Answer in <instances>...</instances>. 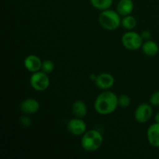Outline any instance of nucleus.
<instances>
[{"label":"nucleus","instance_id":"obj_18","mask_svg":"<svg viewBox=\"0 0 159 159\" xmlns=\"http://www.w3.org/2000/svg\"><path fill=\"white\" fill-rule=\"evenodd\" d=\"M118 103L121 107H127L130 104V99L128 95L122 94L118 97Z\"/></svg>","mask_w":159,"mask_h":159},{"label":"nucleus","instance_id":"obj_10","mask_svg":"<svg viewBox=\"0 0 159 159\" xmlns=\"http://www.w3.org/2000/svg\"><path fill=\"white\" fill-rule=\"evenodd\" d=\"M42 62L43 61L38 56L30 54L25 58L24 66L27 71L34 73L41 70Z\"/></svg>","mask_w":159,"mask_h":159},{"label":"nucleus","instance_id":"obj_17","mask_svg":"<svg viewBox=\"0 0 159 159\" xmlns=\"http://www.w3.org/2000/svg\"><path fill=\"white\" fill-rule=\"evenodd\" d=\"M54 67H55V65H54V61H52L51 60H49V59H46V60H44L42 62L41 71L43 72L46 73V74L49 75L54 71Z\"/></svg>","mask_w":159,"mask_h":159},{"label":"nucleus","instance_id":"obj_14","mask_svg":"<svg viewBox=\"0 0 159 159\" xmlns=\"http://www.w3.org/2000/svg\"><path fill=\"white\" fill-rule=\"evenodd\" d=\"M142 51L145 55L148 57H154L157 55L159 51L158 45L153 40H146L142 44Z\"/></svg>","mask_w":159,"mask_h":159},{"label":"nucleus","instance_id":"obj_15","mask_svg":"<svg viewBox=\"0 0 159 159\" xmlns=\"http://www.w3.org/2000/svg\"><path fill=\"white\" fill-rule=\"evenodd\" d=\"M137 23L138 22H137L136 18L131 15L124 16V18L121 20V26L128 30L134 29L137 26Z\"/></svg>","mask_w":159,"mask_h":159},{"label":"nucleus","instance_id":"obj_2","mask_svg":"<svg viewBox=\"0 0 159 159\" xmlns=\"http://www.w3.org/2000/svg\"><path fill=\"white\" fill-rule=\"evenodd\" d=\"M103 142V138L99 131L90 130L82 135L81 144L85 152H93L100 148Z\"/></svg>","mask_w":159,"mask_h":159},{"label":"nucleus","instance_id":"obj_11","mask_svg":"<svg viewBox=\"0 0 159 159\" xmlns=\"http://www.w3.org/2000/svg\"><path fill=\"white\" fill-rule=\"evenodd\" d=\"M147 138L149 144L154 148H159V124H152L147 130Z\"/></svg>","mask_w":159,"mask_h":159},{"label":"nucleus","instance_id":"obj_3","mask_svg":"<svg viewBox=\"0 0 159 159\" xmlns=\"http://www.w3.org/2000/svg\"><path fill=\"white\" fill-rule=\"evenodd\" d=\"M117 11L106 9L101 12L99 16V23L107 30L113 31L118 29L121 25V19Z\"/></svg>","mask_w":159,"mask_h":159},{"label":"nucleus","instance_id":"obj_1","mask_svg":"<svg viewBox=\"0 0 159 159\" xmlns=\"http://www.w3.org/2000/svg\"><path fill=\"white\" fill-rule=\"evenodd\" d=\"M118 106V97L115 93L110 91L100 93L96 98L94 104L96 111L101 115H108L113 113Z\"/></svg>","mask_w":159,"mask_h":159},{"label":"nucleus","instance_id":"obj_12","mask_svg":"<svg viewBox=\"0 0 159 159\" xmlns=\"http://www.w3.org/2000/svg\"><path fill=\"white\" fill-rule=\"evenodd\" d=\"M134 5L132 0H120L116 6V11L122 16H126L131 14Z\"/></svg>","mask_w":159,"mask_h":159},{"label":"nucleus","instance_id":"obj_23","mask_svg":"<svg viewBox=\"0 0 159 159\" xmlns=\"http://www.w3.org/2000/svg\"><path fill=\"white\" fill-rule=\"evenodd\" d=\"M96 77H97V76L96 75H90V76H89V78H90V79H91L92 81H96Z\"/></svg>","mask_w":159,"mask_h":159},{"label":"nucleus","instance_id":"obj_13","mask_svg":"<svg viewBox=\"0 0 159 159\" xmlns=\"http://www.w3.org/2000/svg\"><path fill=\"white\" fill-rule=\"evenodd\" d=\"M71 111L73 115L77 118H83L86 116L88 109L85 102L82 100H77L73 102L71 107Z\"/></svg>","mask_w":159,"mask_h":159},{"label":"nucleus","instance_id":"obj_20","mask_svg":"<svg viewBox=\"0 0 159 159\" xmlns=\"http://www.w3.org/2000/svg\"><path fill=\"white\" fill-rule=\"evenodd\" d=\"M20 122L23 127H29V126L31 125V120L30 118L28 116H26V115H23L20 118Z\"/></svg>","mask_w":159,"mask_h":159},{"label":"nucleus","instance_id":"obj_6","mask_svg":"<svg viewBox=\"0 0 159 159\" xmlns=\"http://www.w3.org/2000/svg\"><path fill=\"white\" fill-rule=\"evenodd\" d=\"M153 114V110L150 104L141 103L138 106L134 113V118L140 124H145L152 117Z\"/></svg>","mask_w":159,"mask_h":159},{"label":"nucleus","instance_id":"obj_5","mask_svg":"<svg viewBox=\"0 0 159 159\" xmlns=\"http://www.w3.org/2000/svg\"><path fill=\"white\" fill-rule=\"evenodd\" d=\"M30 84L31 87L36 91H45L50 85V79L48 75L42 71L33 73L30 79Z\"/></svg>","mask_w":159,"mask_h":159},{"label":"nucleus","instance_id":"obj_21","mask_svg":"<svg viewBox=\"0 0 159 159\" xmlns=\"http://www.w3.org/2000/svg\"><path fill=\"white\" fill-rule=\"evenodd\" d=\"M141 37H142L143 40H148L151 37V33L150 31L148 30H144L141 34Z\"/></svg>","mask_w":159,"mask_h":159},{"label":"nucleus","instance_id":"obj_8","mask_svg":"<svg viewBox=\"0 0 159 159\" xmlns=\"http://www.w3.org/2000/svg\"><path fill=\"white\" fill-rule=\"evenodd\" d=\"M96 85L100 89L107 90L112 88L114 85V77L110 73H102L96 77Z\"/></svg>","mask_w":159,"mask_h":159},{"label":"nucleus","instance_id":"obj_19","mask_svg":"<svg viewBox=\"0 0 159 159\" xmlns=\"http://www.w3.org/2000/svg\"><path fill=\"white\" fill-rule=\"evenodd\" d=\"M150 103L151 105L155 106V107H158L159 106V90L155 91V93H152L150 97Z\"/></svg>","mask_w":159,"mask_h":159},{"label":"nucleus","instance_id":"obj_9","mask_svg":"<svg viewBox=\"0 0 159 159\" xmlns=\"http://www.w3.org/2000/svg\"><path fill=\"white\" fill-rule=\"evenodd\" d=\"M40 109V103L38 101L33 98L24 99L20 104V110L24 114H34Z\"/></svg>","mask_w":159,"mask_h":159},{"label":"nucleus","instance_id":"obj_7","mask_svg":"<svg viewBox=\"0 0 159 159\" xmlns=\"http://www.w3.org/2000/svg\"><path fill=\"white\" fill-rule=\"evenodd\" d=\"M67 128L71 134L75 136H81L86 132L87 126L82 118L75 117L68 121Z\"/></svg>","mask_w":159,"mask_h":159},{"label":"nucleus","instance_id":"obj_22","mask_svg":"<svg viewBox=\"0 0 159 159\" xmlns=\"http://www.w3.org/2000/svg\"><path fill=\"white\" fill-rule=\"evenodd\" d=\"M155 123H158V124H159V112H158V113H156V115H155Z\"/></svg>","mask_w":159,"mask_h":159},{"label":"nucleus","instance_id":"obj_4","mask_svg":"<svg viewBox=\"0 0 159 159\" xmlns=\"http://www.w3.org/2000/svg\"><path fill=\"white\" fill-rule=\"evenodd\" d=\"M122 44L126 49L130 51H136L142 47L143 39L141 34L134 31L125 33L121 38Z\"/></svg>","mask_w":159,"mask_h":159},{"label":"nucleus","instance_id":"obj_16","mask_svg":"<svg viewBox=\"0 0 159 159\" xmlns=\"http://www.w3.org/2000/svg\"><path fill=\"white\" fill-rule=\"evenodd\" d=\"M92 6L99 10L109 9L113 4V0H90Z\"/></svg>","mask_w":159,"mask_h":159}]
</instances>
